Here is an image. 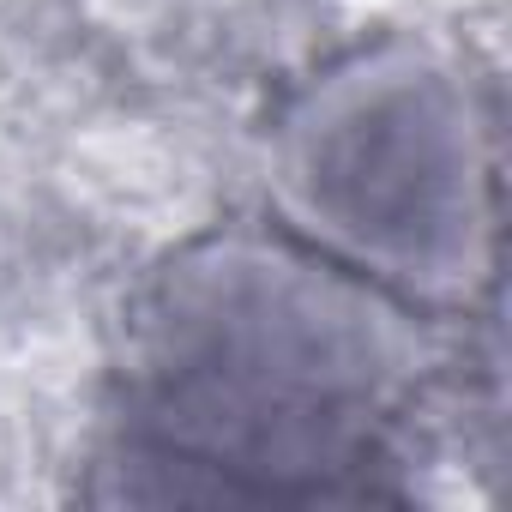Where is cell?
I'll use <instances>...</instances> for the list:
<instances>
[{
  "label": "cell",
  "instance_id": "cell-1",
  "mask_svg": "<svg viewBox=\"0 0 512 512\" xmlns=\"http://www.w3.org/2000/svg\"><path fill=\"white\" fill-rule=\"evenodd\" d=\"M434 320L278 223L205 229L133 284L109 428L127 500H368L410 434Z\"/></svg>",
  "mask_w": 512,
  "mask_h": 512
},
{
  "label": "cell",
  "instance_id": "cell-2",
  "mask_svg": "<svg viewBox=\"0 0 512 512\" xmlns=\"http://www.w3.org/2000/svg\"><path fill=\"white\" fill-rule=\"evenodd\" d=\"M272 223L428 320L500 278V115L470 55L386 31L314 67L266 133Z\"/></svg>",
  "mask_w": 512,
  "mask_h": 512
}]
</instances>
